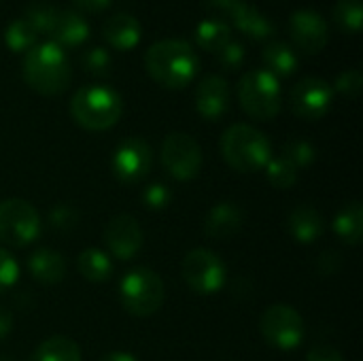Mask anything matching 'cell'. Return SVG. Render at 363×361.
I'll return each instance as SVG.
<instances>
[{
  "mask_svg": "<svg viewBox=\"0 0 363 361\" xmlns=\"http://www.w3.org/2000/svg\"><path fill=\"white\" fill-rule=\"evenodd\" d=\"M145 66L153 81L168 89L187 87L198 74L200 60L194 47L183 38L155 40L145 53Z\"/></svg>",
  "mask_w": 363,
  "mask_h": 361,
  "instance_id": "obj_1",
  "label": "cell"
},
{
  "mask_svg": "<svg viewBox=\"0 0 363 361\" xmlns=\"http://www.w3.org/2000/svg\"><path fill=\"white\" fill-rule=\"evenodd\" d=\"M21 70L26 83L43 96L62 94L70 85V64L66 53L51 40L34 45L30 51H26Z\"/></svg>",
  "mask_w": 363,
  "mask_h": 361,
  "instance_id": "obj_2",
  "label": "cell"
},
{
  "mask_svg": "<svg viewBox=\"0 0 363 361\" xmlns=\"http://www.w3.org/2000/svg\"><path fill=\"white\" fill-rule=\"evenodd\" d=\"M221 153L236 172L251 174L266 168L272 157V145L262 130L249 123H234L221 136Z\"/></svg>",
  "mask_w": 363,
  "mask_h": 361,
  "instance_id": "obj_3",
  "label": "cell"
},
{
  "mask_svg": "<svg viewBox=\"0 0 363 361\" xmlns=\"http://www.w3.org/2000/svg\"><path fill=\"white\" fill-rule=\"evenodd\" d=\"M123 113L121 96L108 85H85L77 89L70 100L72 119L91 132H104L113 128Z\"/></svg>",
  "mask_w": 363,
  "mask_h": 361,
  "instance_id": "obj_4",
  "label": "cell"
},
{
  "mask_svg": "<svg viewBox=\"0 0 363 361\" xmlns=\"http://www.w3.org/2000/svg\"><path fill=\"white\" fill-rule=\"evenodd\" d=\"M242 111L259 121H268L281 111V83L268 70H251L238 81Z\"/></svg>",
  "mask_w": 363,
  "mask_h": 361,
  "instance_id": "obj_5",
  "label": "cell"
},
{
  "mask_svg": "<svg viewBox=\"0 0 363 361\" xmlns=\"http://www.w3.org/2000/svg\"><path fill=\"white\" fill-rule=\"evenodd\" d=\"M123 309L134 317H149L164 304V281L151 268H134L119 283Z\"/></svg>",
  "mask_w": 363,
  "mask_h": 361,
  "instance_id": "obj_6",
  "label": "cell"
},
{
  "mask_svg": "<svg viewBox=\"0 0 363 361\" xmlns=\"http://www.w3.org/2000/svg\"><path fill=\"white\" fill-rule=\"evenodd\" d=\"M187 287L198 296H213L225 287L228 268L223 260L208 249H194L183 257L181 264Z\"/></svg>",
  "mask_w": 363,
  "mask_h": 361,
  "instance_id": "obj_7",
  "label": "cell"
},
{
  "mask_svg": "<svg viewBox=\"0 0 363 361\" xmlns=\"http://www.w3.org/2000/svg\"><path fill=\"white\" fill-rule=\"evenodd\" d=\"M259 332L270 347L291 351L304 340V319L289 304H272L259 319Z\"/></svg>",
  "mask_w": 363,
  "mask_h": 361,
  "instance_id": "obj_8",
  "label": "cell"
},
{
  "mask_svg": "<svg viewBox=\"0 0 363 361\" xmlns=\"http://www.w3.org/2000/svg\"><path fill=\"white\" fill-rule=\"evenodd\" d=\"M40 234V217L36 209L19 198L0 202V240L11 247H26Z\"/></svg>",
  "mask_w": 363,
  "mask_h": 361,
  "instance_id": "obj_9",
  "label": "cell"
},
{
  "mask_svg": "<svg viewBox=\"0 0 363 361\" xmlns=\"http://www.w3.org/2000/svg\"><path fill=\"white\" fill-rule=\"evenodd\" d=\"M162 166L177 181H191L202 168V149L185 132H172L162 143Z\"/></svg>",
  "mask_w": 363,
  "mask_h": 361,
  "instance_id": "obj_10",
  "label": "cell"
},
{
  "mask_svg": "<svg viewBox=\"0 0 363 361\" xmlns=\"http://www.w3.org/2000/svg\"><path fill=\"white\" fill-rule=\"evenodd\" d=\"M153 164V153L147 140L138 138V136H130L125 140H121L113 153L111 160V168L113 174L128 185H134L138 181H143Z\"/></svg>",
  "mask_w": 363,
  "mask_h": 361,
  "instance_id": "obj_11",
  "label": "cell"
},
{
  "mask_svg": "<svg viewBox=\"0 0 363 361\" xmlns=\"http://www.w3.org/2000/svg\"><path fill=\"white\" fill-rule=\"evenodd\" d=\"M334 100L332 85L321 77H304L291 89V111L304 121L321 119Z\"/></svg>",
  "mask_w": 363,
  "mask_h": 361,
  "instance_id": "obj_12",
  "label": "cell"
},
{
  "mask_svg": "<svg viewBox=\"0 0 363 361\" xmlns=\"http://www.w3.org/2000/svg\"><path fill=\"white\" fill-rule=\"evenodd\" d=\"M289 28L296 47L306 55H315L323 51L330 40L328 21L313 9H298L289 17Z\"/></svg>",
  "mask_w": 363,
  "mask_h": 361,
  "instance_id": "obj_13",
  "label": "cell"
},
{
  "mask_svg": "<svg viewBox=\"0 0 363 361\" xmlns=\"http://www.w3.org/2000/svg\"><path fill=\"white\" fill-rule=\"evenodd\" d=\"M104 243L113 257L132 260L143 247V230L132 215H117L108 221L104 230Z\"/></svg>",
  "mask_w": 363,
  "mask_h": 361,
  "instance_id": "obj_14",
  "label": "cell"
},
{
  "mask_svg": "<svg viewBox=\"0 0 363 361\" xmlns=\"http://www.w3.org/2000/svg\"><path fill=\"white\" fill-rule=\"evenodd\" d=\"M196 109L198 113L208 119H221L230 109V85L221 74H206L196 87Z\"/></svg>",
  "mask_w": 363,
  "mask_h": 361,
  "instance_id": "obj_15",
  "label": "cell"
},
{
  "mask_svg": "<svg viewBox=\"0 0 363 361\" xmlns=\"http://www.w3.org/2000/svg\"><path fill=\"white\" fill-rule=\"evenodd\" d=\"M245 223V213L236 202H217L204 219V234L213 240H225L240 232Z\"/></svg>",
  "mask_w": 363,
  "mask_h": 361,
  "instance_id": "obj_16",
  "label": "cell"
},
{
  "mask_svg": "<svg viewBox=\"0 0 363 361\" xmlns=\"http://www.w3.org/2000/svg\"><path fill=\"white\" fill-rule=\"evenodd\" d=\"M49 36L53 38L51 43L60 45V47H77L89 38V26L79 11L60 9Z\"/></svg>",
  "mask_w": 363,
  "mask_h": 361,
  "instance_id": "obj_17",
  "label": "cell"
},
{
  "mask_svg": "<svg viewBox=\"0 0 363 361\" xmlns=\"http://www.w3.org/2000/svg\"><path fill=\"white\" fill-rule=\"evenodd\" d=\"M287 228L294 240H298L300 245H313L317 243L323 232H325V223L321 213L311 206V204H300L289 213L287 219Z\"/></svg>",
  "mask_w": 363,
  "mask_h": 361,
  "instance_id": "obj_18",
  "label": "cell"
},
{
  "mask_svg": "<svg viewBox=\"0 0 363 361\" xmlns=\"http://www.w3.org/2000/svg\"><path fill=\"white\" fill-rule=\"evenodd\" d=\"M102 34L106 43L115 49H134L143 36L140 21L132 17L130 13H115L104 21Z\"/></svg>",
  "mask_w": 363,
  "mask_h": 361,
  "instance_id": "obj_19",
  "label": "cell"
},
{
  "mask_svg": "<svg viewBox=\"0 0 363 361\" xmlns=\"http://www.w3.org/2000/svg\"><path fill=\"white\" fill-rule=\"evenodd\" d=\"M28 270H30L34 281H38L43 285H55L66 274V262H64L62 253L43 247V249H38V251H34L30 255Z\"/></svg>",
  "mask_w": 363,
  "mask_h": 361,
  "instance_id": "obj_20",
  "label": "cell"
},
{
  "mask_svg": "<svg viewBox=\"0 0 363 361\" xmlns=\"http://www.w3.org/2000/svg\"><path fill=\"white\" fill-rule=\"evenodd\" d=\"M230 19L234 21V26H236L240 32H245L247 36H251V38H255V40H264V38H268V36L274 34V23H272L257 6L249 4L247 0L240 2V4L232 11Z\"/></svg>",
  "mask_w": 363,
  "mask_h": 361,
  "instance_id": "obj_21",
  "label": "cell"
},
{
  "mask_svg": "<svg viewBox=\"0 0 363 361\" xmlns=\"http://www.w3.org/2000/svg\"><path fill=\"white\" fill-rule=\"evenodd\" d=\"M262 57L266 62V70L270 74L279 77H291L298 70V55L291 45L283 40L268 43L262 51Z\"/></svg>",
  "mask_w": 363,
  "mask_h": 361,
  "instance_id": "obj_22",
  "label": "cell"
},
{
  "mask_svg": "<svg viewBox=\"0 0 363 361\" xmlns=\"http://www.w3.org/2000/svg\"><path fill=\"white\" fill-rule=\"evenodd\" d=\"M334 232L340 240L355 247L362 243L363 236V206L362 202H349L340 209V213L334 219Z\"/></svg>",
  "mask_w": 363,
  "mask_h": 361,
  "instance_id": "obj_23",
  "label": "cell"
},
{
  "mask_svg": "<svg viewBox=\"0 0 363 361\" xmlns=\"http://www.w3.org/2000/svg\"><path fill=\"white\" fill-rule=\"evenodd\" d=\"M77 268H79V274L85 281H89V283H104L113 274V262H111V257L104 251L94 249V247L79 253Z\"/></svg>",
  "mask_w": 363,
  "mask_h": 361,
  "instance_id": "obj_24",
  "label": "cell"
},
{
  "mask_svg": "<svg viewBox=\"0 0 363 361\" xmlns=\"http://www.w3.org/2000/svg\"><path fill=\"white\" fill-rule=\"evenodd\" d=\"M32 361H81V349L68 336H51L36 347Z\"/></svg>",
  "mask_w": 363,
  "mask_h": 361,
  "instance_id": "obj_25",
  "label": "cell"
},
{
  "mask_svg": "<svg viewBox=\"0 0 363 361\" xmlns=\"http://www.w3.org/2000/svg\"><path fill=\"white\" fill-rule=\"evenodd\" d=\"M232 40V32L230 26L219 21V19H204L198 23L196 28V43L204 49V51H213L217 53L221 47H225Z\"/></svg>",
  "mask_w": 363,
  "mask_h": 361,
  "instance_id": "obj_26",
  "label": "cell"
},
{
  "mask_svg": "<svg viewBox=\"0 0 363 361\" xmlns=\"http://www.w3.org/2000/svg\"><path fill=\"white\" fill-rule=\"evenodd\" d=\"M36 36L38 32L21 17V19H15L6 26L4 30V43L11 51L15 53H23V51H30L36 43Z\"/></svg>",
  "mask_w": 363,
  "mask_h": 361,
  "instance_id": "obj_27",
  "label": "cell"
},
{
  "mask_svg": "<svg viewBox=\"0 0 363 361\" xmlns=\"http://www.w3.org/2000/svg\"><path fill=\"white\" fill-rule=\"evenodd\" d=\"M57 6L47 2V0H36L32 2L28 9H26V21L38 32V34H49L53 23H55V17H57Z\"/></svg>",
  "mask_w": 363,
  "mask_h": 361,
  "instance_id": "obj_28",
  "label": "cell"
},
{
  "mask_svg": "<svg viewBox=\"0 0 363 361\" xmlns=\"http://www.w3.org/2000/svg\"><path fill=\"white\" fill-rule=\"evenodd\" d=\"M266 177H268L270 185H274L277 189H289L298 181V168L294 164H289L283 155L270 157L266 164Z\"/></svg>",
  "mask_w": 363,
  "mask_h": 361,
  "instance_id": "obj_29",
  "label": "cell"
},
{
  "mask_svg": "<svg viewBox=\"0 0 363 361\" xmlns=\"http://www.w3.org/2000/svg\"><path fill=\"white\" fill-rule=\"evenodd\" d=\"M362 0H338L334 6V21L345 32H359L362 30Z\"/></svg>",
  "mask_w": 363,
  "mask_h": 361,
  "instance_id": "obj_30",
  "label": "cell"
},
{
  "mask_svg": "<svg viewBox=\"0 0 363 361\" xmlns=\"http://www.w3.org/2000/svg\"><path fill=\"white\" fill-rule=\"evenodd\" d=\"M283 157H285L289 164H294L298 170H302V168H308V166L315 162L317 151H315V147H313L308 140L296 138V140H289V143L283 147Z\"/></svg>",
  "mask_w": 363,
  "mask_h": 361,
  "instance_id": "obj_31",
  "label": "cell"
},
{
  "mask_svg": "<svg viewBox=\"0 0 363 361\" xmlns=\"http://www.w3.org/2000/svg\"><path fill=\"white\" fill-rule=\"evenodd\" d=\"M77 221L79 213L70 204H55L49 211V223L55 232H70L72 228H77Z\"/></svg>",
  "mask_w": 363,
  "mask_h": 361,
  "instance_id": "obj_32",
  "label": "cell"
},
{
  "mask_svg": "<svg viewBox=\"0 0 363 361\" xmlns=\"http://www.w3.org/2000/svg\"><path fill=\"white\" fill-rule=\"evenodd\" d=\"M140 198H143V202H145V206L149 211H164L170 204L172 194H170V189L164 183H153V185L145 187Z\"/></svg>",
  "mask_w": 363,
  "mask_h": 361,
  "instance_id": "obj_33",
  "label": "cell"
},
{
  "mask_svg": "<svg viewBox=\"0 0 363 361\" xmlns=\"http://www.w3.org/2000/svg\"><path fill=\"white\" fill-rule=\"evenodd\" d=\"M19 279V264L17 260L6 251L0 249V294L11 289Z\"/></svg>",
  "mask_w": 363,
  "mask_h": 361,
  "instance_id": "obj_34",
  "label": "cell"
},
{
  "mask_svg": "<svg viewBox=\"0 0 363 361\" xmlns=\"http://www.w3.org/2000/svg\"><path fill=\"white\" fill-rule=\"evenodd\" d=\"M362 72L351 68V70H345L336 77V85L332 89H336L338 94L347 96V98H357L359 91H362Z\"/></svg>",
  "mask_w": 363,
  "mask_h": 361,
  "instance_id": "obj_35",
  "label": "cell"
},
{
  "mask_svg": "<svg viewBox=\"0 0 363 361\" xmlns=\"http://www.w3.org/2000/svg\"><path fill=\"white\" fill-rule=\"evenodd\" d=\"M245 55H247V51H245L242 43H238V40H230L225 47H221V49L217 51L219 64H221L223 68H228V70L240 68V64L245 62Z\"/></svg>",
  "mask_w": 363,
  "mask_h": 361,
  "instance_id": "obj_36",
  "label": "cell"
},
{
  "mask_svg": "<svg viewBox=\"0 0 363 361\" xmlns=\"http://www.w3.org/2000/svg\"><path fill=\"white\" fill-rule=\"evenodd\" d=\"M83 66H85L87 72L100 74V77H102V74H106V72L111 70V55H108L106 49L94 47L91 51H87V55H85V60H83Z\"/></svg>",
  "mask_w": 363,
  "mask_h": 361,
  "instance_id": "obj_37",
  "label": "cell"
},
{
  "mask_svg": "<svg viewBox=\"0 0 363 361\" xmlns=\"http://www.w3.org/2000/svg\"><path fill=\"white\" fill-rule=\"evenodd\" d=\"M338 268H340V255H338L336 251H323V253H321V257H319V262H317V270H319V274H323V277H332V274H336V272H338Z\"/></svg>",
  "mask_w": 363,
  "mask_h": 361,
  "instance_id": "obj_38",
  "label": "cell"
},
{
  "mask_svg": "<svg viewBox=\"0 0 363 361\" xmlns=\"http://www.w3.org/2000/svg\"><path fill=\"white\" fill-rule=\"evenodd\" d=\"M306 361H345L342 360V353L330 345H317L308 351V357Z\"/></svg>",
  "mask_w": 363,
  "mask_h": 361,
  "instance_id": "obj_39",
  "label": "cell"
},
{
  "mask_svg": "<svg viewBox=\"0 0 363 361\" xmlns=\"http://www.w3.org/2000/svg\"><path fill=\"white\" fill-rule=\"evenodd\" d=\"M211 9H215L217 13H223V15H232V11L240 4V2H245V0H204Z\"/></svg>",
  "mask_w": 363,
  "mask_h": 361,
  "instance_id": "obj_40",
  "label": "cell"
},
{
  "mask_svg": "<svg viewBox=\"0 0 363 361\" xmlns=\"http://www.w3.org/2000/svg\"><path fill=\"white\" fill-rule=\"evenodd\" d=\"M13 330V315L9 309L0 306V340H4Z\"/></svg>",
  "mask_w": 363,
  "mask_h": 361,
  "instance_id": "obj_41",
  "label": "cell"
},
{
  "mask_svg": "<svg viewBox=\"0 0 363 361\" xmlns=\"http://www.w3.org/2000/svg\"><path fill=\"white\" fill-rule=\"evenodd\" d=\"M83 11H89V13H100V11H104L108 4H111V0H74Z\"/></svg>",
  "mask_w": 363,
  "mask_h": 361,
  "instance_id": "obj_42",
  "label": "cell"
},
{
  "mask_svg": "<svg viewBox=\"0 0 363 361\" xmlns=\"http://www.w3.org/2000/svg\"><path fill=\"white\" fill-rule=\"evenodd\" d=\"M98 361H138L132 353H125V351H113V353H106L102 355Z\"/></svg>",
  "mask_w": 363,
  "mask_h": 361,
  "instance_id": "obj_43",
  "label": "cell"
},
{
  "mask_svg": "<svg viewBox=\"0 0 363 361\" xmlns=\"http://www.w3.org/2000/svg\"><path fill=\"white\" fill-rule=\"evenodd\" d=\"M0 361H13V357H6V355H0Z\"/></svg>",
  "mask_w": 363,
  "mask_h": 361,
  "instance_id": "obj_44",
  "label": "cell"
}]
</instances>
